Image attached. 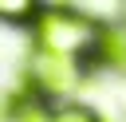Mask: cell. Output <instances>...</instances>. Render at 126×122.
Returning a JSON list of instances; mask_svg holds the SVG:
<instances>
[{
	"label": "cell",
	"instance_id": "1",
	"mask_svg": "<svg viewBox=\"0 0 126 122\" xmlns=\"http://www.w3.org/2000/svg\"><path fill=\"white\" fill-rule=\"evenodd\" d=\"M98 31H102L98 24H91L87 16L67 12V8H47V12H39V20H35V39H39V51L59 55V59H75V55L94 51Z\"/></svg>",
	"mask_w": 126,
	"mask_h": 122
},
{
	"label": "cell",
	"instance_id": "2",
	"mask_svg": "<svg viewBox=\"0 0 126 122\" xmlns=\"http://www.w3.org/2000/svg\"><path fill=\"white\" fill-rule=\"evenodd\" d=\"M32 75H35L39 91H47V94H63V91H71V87H75L79 67H75L71 59H59V55L35 51V59H32Z\"/></svg>",
	"mask_w": 126,
	"mask_h": 122
},
{
	"label": "cell",
	"instance_id": "3",
	"mask_svg": "<svg viewBox=\"0 0 126 122\" xmlns=\"http://www.w3.org/2000/svg\"><path fill=\"white\" fill-rule=\"evenodd\" d=\"M94 59L106 67H126V31L122 28H102L94 43Z\"/></svg>",
	"mask_w": 126,
	"mask_h": 122
},
{
	"label": "cell",
	"instance_id": "4",
	"mask_svg": "<svg viewBox=\"0 0 126 122\" xmlns=\"http://www.w3.org/2000/svg\"><path fill=\"white\" fill-rule=\"evenodd\" d=\"M51 122H98V118H94L87 106H79V102H67V106H59V110H55V118H51Z\"/></svg>",
	"mask_w": 126,
	"mask_h": 122
},
{
	"label": "cell",
	"instance_id": "5",
	"mask_svg": "<svg viewBox=\"0 0 126 122\" xmlns=\"http://www.w3.org/2000/svg\"><path fill=\"white\" fill-rule=\"evenodd\" d=\"M51 118H55V114H47L35 98H24V106L16 110V122H51Z\"/></svg>",
	"mask_w": 126,
	"mask_h": 122
},
{
	"label": "cell",
	"instance_id": "6",
	"mask_svg": "<svg viewBox=\"0 0 126 122\" xmlns=\"http://www.w3.org/2000/svg\"><path fill=\"white\" fill-rule=\"evenodd\" d=\"M0 12H4V20H28V16H35V8H32L28 0H8ZM35 20H39V16H35Z\"/></svg>",
	"mask_w": 126,
	"mask_h": 122
}]
</instances>
